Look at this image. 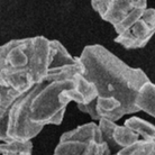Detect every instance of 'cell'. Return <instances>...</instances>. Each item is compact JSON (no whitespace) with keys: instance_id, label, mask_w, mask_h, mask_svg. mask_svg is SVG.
Segmentation results:
<instances>
[{"instance_id":"obj_1","label":"cell","mask_w":155,"mask_h":155,"mask_svg":"<svg viewBox=\"0 0 155 155\" xmlns=\"http://www.w3.org/2000/svg\"><path fill=\"white\" fill-rule=\"evenodd\" d=\"M83 75L97 89V98L89 104L77 105L92 120L117 121L125 115L138 113L135 100L142 85L150 79L142 69L127 63L99 44L87 45L79 56Z\"/></svg>"},{"instance_id":"obj_2","label":"cell","mask_w":155,"mask_h":155,"mask_svg":"<svg viewBox=\"0 0 155 155\" xmlns=\"http://www.w3.org/2000/svg\"><path fill=\"white\" fill-rule=\"evenodd\" d=\"M36 37L12 39L0 46V85L26 92L35 81Z\"/></svg>"},{"instance_id":"obj_3","label":"cell","mask_w":155,"mask_h":155,"mask_svg":"<svg viewBox=\"0 0 155 155\" xmlns=\"http://www.w3.org/2000/svg\"><path fill=\"white\" fill-rule=\"evenodd\" d=\"M91 6L119 35L143 16L147 9V0H91Z\"/></svg>"},{"instance_id":"obj_4","label":"cell","mask_w":155,"mask_h":155,"mask_svg":"<svg viewBox=\"0 0 155 155\" xmlns=\"http://www.w3.org/2000/svg\"><path fill=\"white\" fill-rule=\"evenodd\" d=\"M34 94V87L21 93L14 102L8 114L7 137L8 140L26 142L35 138L44 126L33 123L29 115V106Z\"/></svg>"},{"instance_id":"obj_5","label":"cell","mask_w":155,"mask_h":155,"mask_svg":"<svg viewBox=\"0 0 155 155\" xmlns=\"http://www.w3.org/2000/svg\"><path fill=\"white\" fill-rule=\"evenodd\" d=\"M155 34V9L147 8L143 16L127 31L117 35L115 42L126 50H137L146 46Z\"/></svg>"},{"instance_id":"obj_6","label":"cell","mask_w":155,"mask_h":155,"mask_svg":"<svg viewBox=\"0 0 155 155\" xmlns=\"http://www.w3.org/2000/svg\"><path fill=\"white\" fill-rule=\"evenodd\" d=\"M98 133H100L99 125L93 121L65 132L60 137L53 155H83L88 142Z\"/></svg>"},{"instance_id":"obj_7","label":"cell","mask_w":155,"mask_h":155,"mask_svg":"<svg viewBox=\"0 0 155 155\" xmlns=\"http://www.w3.org/2000/svg\"><path fill=\"white\" fill-rule=\"evenodd\" d=\"M21 93L10 87L0 85V140L7 142V123L9 110Z\"/></svg>"},{"instance_id":"obj_8","label":"cell","mask_w":155,"mask_h":155,"mask_svg":"<svg viewBox=\"0 0 155 155\" xmlns=\"http://www.w3.org/2000/svg\"><path fill=\"white\" fill-rule=\"evenodd\" d=\"M135 104L140 111H144L155 118V83L148 80L142 85Z\"/></svg>"},{"instance_id":"obj_9","label":"cell","mask_w":155,"mask_h":155,"mask_svg":"<svg viewBox=\"0 0 155 155\" xmlns=\"http://www.w3.org/2000/svg\"><path fill=\"white\" fill-rule=\"evenodd\" d=\"M106 155H155V140H140L126 147H120L116 154L110 152Z\"/></svg>"},{"instance_id":"obj_10","label":"cell","mask_w":155,"mask_h":155,"mask_svg":"<svg viewBox=\"0 0 155 155\" xmlns=\"http://www.w3.org/2000/svg\"><path fill=\"white\" fill-rule=\"evenodd\" d=\"M124 125L133 129L143 140H155V126L140 117H130L125 120Z\"/></svg>"},{"instance_id":"obj_11","label":"cell","mask_w":155,"mask_h":155,"mask_svg":"<svg viewBox=\"0 0 155 155\" xmlns=\"http://www.w3.org/2000/svg\"><path fill=\"white\" fill-rule=\"evenodd\" d=\"M0 155H33L31 140H7L0 143Z\"/></svg>"},{"instance_id":"obj_12","label":"cell","mask_w":155,"mask_h":155,"mask_svg":"<svg viewBox=\"0 0 155 155\" xmlns=\"http://www.w3.org/2000/svg\"><path fill=\"white\" fill-rule=\"evenodd\" d=\"M140 137L136 134L133 129L127 127L126 125L119 126L116 125L113 133V142L115 146L118 147H126L128 145H132L140 140Z\"/></svg>"},{"instance_id":"obj_13","label":"cell","mask_w":155,"mask_h":155,"mask_svg":"<svg viewBox=\"0 0 155 155\" xmlns=\"http://www.w3.org/2000/svg\"><path fill=\"white\" fill-rule=\"evenodd\" d=\"M98 125H99V128H100L101 135H102V140L108 144L109 148L115 147L114 142H113V133H114V129H115V127H116V125H117L116 121L107 119V118H100Z\"/></svg>"}]
</instances>
